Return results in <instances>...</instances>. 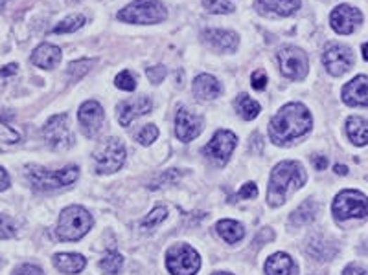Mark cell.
<instances>
[{"mask_svg": "<svg viewBox=\"0 0 368 275\" xmlns=\"http://www.w3.org/2000/svg\"><path fill=\"white\" fill-rule=\"evenodd\" d=\"M311 127H313V118L310 110L302 103H287L271 119L269 136L277 145H287L293 140L310 133Z\"/></svg>", "mask_w": 368, "mask_h": 275, "instance_id": "6da1fadb", "label": "cell"}, {"mask_svg": "<svg viewBox=\"0 0 368 275\" xmlns=\"http://www.w3.org/2000/svg\"><path fill=\"white\" fill-rule=\"evenodd\" d=\"M306 171L298 161L287 160L278 163L269 178L267 204L271 208H280L287 200V196L306 184Z\"/></svg>", "mask_w": 368, "mask_h": 275, "instance_id": "7a4b0ae2", "label": "cell"}, {"mask_svg": "<svg viewBox=\"0 0 368 275\" xmlns=\"http://www.w3.org/2000/svg\"><path fill=\"white\" fill-rule=\"evenodd\" d=\"M80 176V167L67 166L58 171H48L39 166L26 167V178L37 191H52L59 187H67L77 180Z\"/></svg>", "mask_w": 368, "mask_h": 275, "instance_id": "3957f363", "label": "cell"}, {"mask_svg": "<svg viewBox=\"0 0 368 275\" xmlns=\"http://www.w3.org/2000/svg\"><path fill=\"white\" fill-rule=\"evenodd\" d=\"M92 228V217L82 206H70L59 215L58 222V239L63 242H74L80 241L91 232Z\"/></svg>", "mask_w": 368, "mask_h": 275, "instance_id": "277c9868", "label": "cell"}, {"mask_svg": "<svg viewBox=\"0 0 368 275\" xmlns=\"http://www.w3.org/2000/svg\"><path fill=\"white\" fill-rule=\"evenodd\" d=\"M166 17V6L158 0H134L118 11V19L129 24H158Z\"/></svg>", "mask_w": 368, "mask_h": 275, "instance_id": "5b68a950", "label": "cell"}, {"mask_svg": "<svg viewBox=\"0 0 368 275\" xmlns=\"http://www.w3.org/2000/svg\"><path fill=\"white\" fill-rule=\"evenodd\" d=\"M335 220L345 222L350 218H364L368 217V199L355 189L341 191L335 196L334 206H331Z\"/></svg>", "mask_w": 368, "mask_h": 275, "instance_id": "8992f818", "label": "cell"}, {"mask_svg": "<svg viewBox=\"0 0 368 275\" xmlns=\"http://www.w3.org/2000/svg\"><path fill=\"white\" fill-rule=\"evenodd\" d=\"M125 147L118 138H107L96 147L94 163L100 175H113L124 166Z\"/></svg>", "mask_w": 368, "mask_h": 275, "instance_id": "52a82bcc", "label": "cell"}, {"mask_svg": "<svg viewBox=\"0 0 368 275\" xmlns=\"http://www.w3.org/2000/svg\"><path fill=\"white\" fill-rule=\"evenodd\" d=\"M166 268L172 275H196L201 268V257L188 244H177L167 250Z\"/></svg>", "mask_w": 368, "mask_h": 275, "instance_id": "ba28073f", "label": "cell"}, {"mask_svg": "<svg viewBox=\"0 0 368 275\" xmlns=\"http://www.w3.org/2000/svg\"><path fill=\"white\" fill-rule=\"evenodd\" d=\"M278 62H280V72L287 79H304L307 76V70H310L306 52L297 46L282 48L278 52Z\"/></svg>", "mask_w": 368, "mask_h": 275, "instance_id": "9c48e42d", "label": "cell"}, {"mask_svg": "<svg viewBox=\"0 0 368 275\" xmlns=\"http://www.w3.org/2000/svg\"><path fill=\"white\" fill-rule=\"evenodd\" d=\"M43 138L48 143V147H52L53 151H67L74 143V136L68 127L67 114H59L50 118L43 127Z\"/></svg>", "mask_w": 368, "mask_h": 275, "instance_id": "30bf717a", "label": "cell"}, {"mask_svg": "<svg viewBox=\"0 0 368 275\" xmlns=\"http://www.w3.org/2000/svg\"><path fill=\"white\" fill-rule=\"evenodd\" d=\"M322 65L330 76H345L346 72L354 67V53L348 46H343L339 43H328L322 53Z\"/></svg>", "mask_w": 368, "mask_h": 275, "instance_id": "8fae6325", "label": "cell"}, {"mask_svg": "<svg viewBox=\"0 0 368 275\" xmlns=\"http://www.w3.org/2000/svg\"><path fill=\"white\" fill-rule=\"evenodd\" d=\"M236 145H238V138H236L234 133H230V130H217L210 142L206 143L203 152H205V156L208 160H212L215 166L221 167L230 160Z\"/></svg>", "mask_w": 368, "mask_h": 275, "instance_id": "7c38bea8", "label": "cell"}, {"mask_svg": "<svg viewBox=\"0 0 368 275\" xmlns=\"http://www.w3.org/2000/svg\"><path fill=\"white\" fill-rule=\"evenodd\" d=\"M363 22V13L350 4L337 6L330 15V24L334 32L339 35H350L357 29L359 24Z\"/></svg>", "mask_w": 368, "mask_h": 275, "instance_id": "4fadbf2b", "label": "cell"}, {"mask_svg": "<svg viewBox=\"0 0 368 275\" xmlns=\"http://www.w3.org/2000/svg\"><path fill=\"white\" fill-rule=\"evenodd\" d=\"M103 119H106V112L101 109V105L94 100L85 101L77 110V121L82 125V130L87 138H92L100 133V128L103 127Z\"/></svg>", "mask_w": 368, "mask_h": 275, "instance_id": "5bb4252c", "label": "cell"}, {"mask_svg": "<svg viewBox=\"0 0 368 275\" xmlns=\"http://www.w3.org/2000/svg\"><path fill=\"white\" fill-rule=\"evenodd\" d=\"M203 133V118L191 114L188 109H179L175 116V134L182 143H190Z\"/></svg>", "mask_w": 368, "mask_h": 275, "instance_id": "9a60e30c", "label": "cell"}, {"mask_svg": "<svg viewBox=\"0 0 368 275\" xmlns=\"http://www.w3.org/2000/svg\"><path fill=\"white\" fill-rule=\"evenodd\" d=\"M153 109V103L146 95H139V98H131L127 101H122L118 105V121L122 127H129L134 119L140 116L148 114Z\"/></svg>", "mask_w": 368, "mask_h": 275, "instance_id": "2e32d148", "label": "cell"}, {"mask_svg": "<svg viewBox=\"0 0 368 275\" xmlns=\"http://www.w3.org/2000/svg\"><path fill=\"white\" fill-rule=\"evenodd\" d=\"M343 101L348 107H368V77L357 76L343 86Z\"/></svg>", "mask_w": 368, "mask_h": 275, "instance_id": "e0dca14e", "label": "cell"}, {"mask_svg": "<svg viewBox=\"0 0 368 275\" xmlns=\"http://www.w3.org/2000/svg\"><path fill=\"white\" fill-rule=\"evenodd\" d=\"M203 41H205L208 46H212L217 52H236V48L239 44V37L234 32H229V29H205L203 32Z\"/></svg>", "mask_w": 368, "mask_h": 275, "instance_id": "ac0fdd59", "label": "cell"}, {"mask_svg": "<svg viewBox=\"0 0 368 275\" xmlns=\"http://www.w3.org/2000/svg\"><path fill=\"white\" fill-rule=\"evenodd\" d=\"M63 53L56 44L50 43H43L39 44L37 48L32 53V65H35L37 68H43V70H52L61 62Z\"/></svg>", "mask_w": 368, "mask_h": 275, "instance_id": "d6986e66", "label": "cell"}, {"mask_svg": "<svg viewBox=\"0 0 368 275\" xmlns=\"http://www.w3.org/2000/svg\"><path fill=\"white\" fill-rule=\"evenodd\" d=\"M191 88H193L196 98H199V100L203 101H212L221 94V83L215 79L214 76H208V74L197 76L196 79H193Z\"/></svg>", "mask_w": 368, "mask_h": 275, "instance_id": "ffe728a7", "label": "cell"}, {"mask_svg": "<svg viewBox=\"0 0 368 275\" xmlns=\"http://www.w3.org/2000/svg\"><path fill=\"white\" fill-rule=\"evenodd\" d=\"M53 264L63 274L74 275L80 274L85 268L87 261L85 257L80 255V253H58V255H53Z\"/></svg>", "mask_w": 368, "mask_h": 275, "instance_id": "44dd1931", "label": "cell"}, {"mask_svg": "<svg viewBox=\"0 0 368 275\" xmlns=\"http://www.w3.org/2000/svg\"><path fill=\"white\" fill-rule=\"evenodd\" d=\"M346 134H348L350 142L363 147L368 143V119L361 118V116H352L346 121Z\"/></svg>", "mask_w": 368, "mask_h": 275, "instance_id": "7402d4cb", "label": "cell"}, {"mask_svg": "<svg viewBox=\"0 0 368 275\" xmlns=\"http://www.w3.org/2000/svg\"><path fill=\"white\" fill-rule=\"evenodd\" d=\"M307 253L317 261H330L331 257L337 253V246L328 239L313 237L307 244Z\"/></svg>", "mask_w": 368, "mask_h": 275, "instance_id": "603a6c76", "label": "cell"}, {"mask_svg": "<svg viewBox=\"0 0 368 275\" xmlns=\"http://www.w3.org/2000/svg\"><path fill=\"white\" fill-rule=\"evenodd\" d=\"M265 274L267 275H291L293 259L287 253L277 252L269 257L265 262Z\"/></svg>", "mask_w": 368, "mask_h": 275, "instance_id": "cb8c5ba5", "label": "cell"}, {"mask_svg": "<svg viewBox=\"0 0 368 275\" xmlns=\"http://www.w3.org/2000/svg\"><path fill=\"white\" fill-rule=\"evenodd\" d=\"M265 11L277 13L280 17H289L300 8V0H258Z\"/></svg>", "mask_w": 368, "mask_h": 275, "instance_id": "d4e9b609", "label": "cell"}, {"mask_svg": "<svg viewBox=\"0 0 368 275\" xmlns=\"http://www.w3.org/2000/svg\"><path fill=\"white\" fill-rule=\"evenodd\" d=\"M215 232L221 239H225L229 244H234V242L241 241L245 235V228L236 220H220L217 226H215Z\"/></svg>", "mask_w": 368, "mask_h": 275, "instance_id": "484cf974", "label": "cell"}, {"mask_svg": "<svg viewBox=\"0 0 368 275\" xmlns=\"http://www.w3.org/2000/svg\"><path fill=\"white\" fill-rule=\"evenodd\" d=\"M319 213V204L315 200H306L297 211H293L291 224L293 226H306V224L313 222Z\"/></svg>", "mask_w": 368, "mask_h": 275, "instance_id": "4316f807", "label": "cell"}, {"mask_svg": "<svg viewBox=\"0 0 368 275\" xmlns=\"http://www.w3.org/2000/svg\"><path fill=\"white\" fill-rule=\"evenodd\" d=\"M236 110L238 114L245 119V121H250V119L258 118L260 114V105L247 94H239L236 98Z\"/></svg>", "mask_w": 368, "mask_h": 275, "instance_id": "83f0119b", "label": "cell"}, {"mask_svg": "<svg viewBox=\"0 0 368 275\" xmlns=\"http://www.w3.org/2000/svg\"><path fill=\"white\" fill-rule=\"evenodd\" d=\"M85 22L87 19L83 15H70V17L61 20V22L52 29V34H74L77 29H82L83 26H85Z\"/></svg>", "mask_w": 368, "mask_h": 275, "instance_id": "f1b7e54d", "label": "cell"}, {"mask_svg": "<svg viewBox=\"0 0 368 275\" xmlns=\"http://www.w3.org/2000/svg\"><path fill=\"white\" fill-rule=\"evenodd\" d=\"M122 264H124V257L120 255L118 252H109L100 261V270L103 271V274L116 275L122 270Z\"/></svg>", "mask_w": 368, "mask_h": 275, "instance_id": "f546056e", "label": "cell"}, {"mask_svg": "<svg viewBox=\"0 0 368 275\" xmlns=\"http://www.w3.org/2000/svg\"><path fill=\"white\" fill-rule=\"evenodd\" d=\"M96 59H82V61H74L68 67V77H70V81H80L82 77H85L89 72H91V68L94 67Z\"/></svg>", "mask_w": 368, "mask_h": 275, "instance_id": "4dcf8cb0", "label": "cell"}, {"mask_svg": "<svg viewBox=\"0 0 368 275\" xmlns=\"http://www.w3.org/2000/svg\"><path fill=\"white\" fill-rule=\"evenodd\" d=\"M166 217H167V208H164V206H157L151 213L144 217L140 226H142L144 229H153L157 228L158 224H163L164 220H166Z\"/></svg>", "mask_w": 368, "mask_h": 275, "instance_id": "1f68e13d", "label": "cell"}, {"mask_svg": "<svg viewBox=\"0 0 368 275\" xmlns=\"http://www.w3.org/2000/svg\"><path fill=\"white\" fill-rule=\"evenodd\" d=\"M203 6H205L206 11L215 15H225L234 11V4L230 0H203Z\"/></svg>", "mask_w": 368, "mask_h": 275, "instance_id": "d6a6232c", "label": "cell"}, {"mask_svg": "<svg viewBox=\"0 0 368 275\" xmlns=\"http://www.w3.org/2000/svg\"><path fill=\"white\" fill-rule=\"evenodd\" d=\"M115 85L118 86L120 90L133 92L134 88H137V81H134L133 74H131L129 70H124V72H120L118 76H116Z\"/></svg>", "mask_w": 368, "mask_h": 275, "instance_id": "836d02e7", "label": "cell"}, {"mask_svg": "<svg viewBox=\"0 0 368 275\" xmlns=\"http://www.w3.org/2000/svg\"><path fill=\"white\" fill-rule=\"evenodd\" d=\"M17 235V226L11 220L8 215L0 213V239L6 241V239H13Z\"/></svg>", "mask_w": 368, "mask_h": 275, "instance_id": "e575fe53", "label": "cell"}, {"mask_svg": "<svg viewBox=\"0 0 368 275\" xmlns=\"http://www.w3.org/2000/svg\"><path fill=\"white\" fill-rule=\"evenodd\" d=\"M157 138H158V128L155 127V125H146V127L137 134V142H139L140 145H151Z\"/></svg>", "mask_w": 368, "mask_h": 275, "instance_id": "d590c367", "label": "cell"}, {"mask_svg": "<svg viewBox=\"0 0 368 275\" xmlns=\"http://www.w3.org/2000/svg\"><path fill=\"white\" fill-rule=\"evenodd\" d=\"M146 74H148L149 81H151L153 85H158V83H163V79L166 77V67H163V65H155V67L148 68Z\"/></svg>", "mask_w": 368, "mask_h": 275, "instance_id": "8d00e7d4", "label": "cell"}, {"mask_svg": "<svg viewBox=\"0 0 368 275\" xmlns=\"http://www.w3.org/2000/svg\"><path fill=\"white\" fill-rule=\"evenodd\" d=\"M250 83H253L254 90H263V88L267 86V76H265V72H263V70L254 72Z\"/></svg>", "mask_w": 368, "mask_h": 275, "instance_id": "74e56055", "label": "cell"}, {"mask_svg": "<svg viewBox=\"0 0 368 275\" xmlns=\"http://www.w3.org/2000/svg\"><path fill=\"white\" fill-rule=\"evenodd\" d=\"M13 275H44V271L35 264H20Z\"/></svg>", "mask_w": 368, "mask_h": 275, "instance_id": "f35d334b", "label": "cell"}, {"mask_svg": "<svg viewBox=\"0 0 368 275\" xmlns=\"http://www.w3.org/2000/svg\"><path fill=\"white\" fill-rule=\"evenodd\" d=\"M256 195H258V187H256L254 182H247V184L239 189V196H241V199H253V196Z\"/></svg>", "mask_w": 368, "mask_h": 275, "instance_id": "ab89813d", "label": "cell"}, {"mask_svg": "<svg viewBox=\"0 0 368 275\" xmlns=\"http://www.w3.org/2000/svg\"><path fill=\"white\" fill-rule=\"evenodd\" d=\"M343 275H367V270L359 264H348L345 271H343Z\"/></svg>", "mask_w": 368, "mask_h": 275, "instance_id": "60d3db41", "label": "cell"}, {"mask_svg": "<svg viewBox=\"0 0 368 275\" xmlns=\"http://www.w3.org/2000/svg\"><path fill=\"white\" fill-rule=\"evenodd\" d=\"M10 176H8V173H6L4 167H0V191H6L8 187H10Z\"/></svg>", "mask_w": 368, "mask_h": 275, "instance_id": "b9f144b4", "label": "cell"}, {"mask_svg": "<svg viewBox=\"0 0 368 275\" xmlns=\"http://www.w3.org/2000/svg\"><path fill=\"white\" fill-rule=\"evenodd\" d=\"M17 72H19V67L15 62H11V65H8V67L0 70V77H10L13 74H17Z\"/></svg>", "mask_w": 368, "mask_h": 275, "instance_id": "7bdbcfd3", "label": "cell"}, {"mask_svg": "<svg viewBox=\"0 0 368 275\" xmlns=\"http://www.w3.org/2000/svg\"><path fill=\"white\" fill-rule=\"evenodd\" d=\"M313 163L317 166V169H326L328 167V160L324 156H315L313 158Z\"/></svg>", "mask_w": 368, "mask_h": 275, "instance_id": "ee69618b", "label": "cell"}, {"mask_svg": "<svg viewBox=\"0 0 368 275\" xmlns=\"http://www.w3.org/2000/svg\"><path fill=\"white\" fill-rule=\"evenodd\" d=\"M335 173H337V175H346V173H348V169H346L345 166L337 163V166H335Z\"/></svg>", "mask_w": 368, "mask_h": 275, "instance_id": "f6af8a7d", "label": "cell"}, {"mask_svg": "<svg viewBox=\"0 0 368 275\" xmlns=\"http://www.w3.org/2000/svg\"><path fill=\"white\" fill-rule=\"evenodd\" d=\"M363 59L364 61H368V43L363 44Z\"/></svg>", "mask_w": 368, "mask_h": 275, "instance_id": "bcb514c9", "label": "cell"}, {"mask_svg": "<svg viewBox=\"0 0 368 275\" xmlns=\"http://www.w3.org/2000/svg\"><path fill=\"white\" fill-rule=\"evenodd\" d=\"M6 2H8V0H0V11L4 10V4H6Z\"/></svg>", "mask_w": 368, "mask_h": 275, "instance_id": "7dc6e473", "label": "cell"}, {"mask_svg": "<svg viewBox=\"0 0 368 275\" xmlns=\"http://www.w3.org/2000/svg\"><path fill=\"white\" fill-rule=\"evenodd\" d=\"M214 275H232V274H225V271H217V274H214Z\"/></svg>", "mask_w": 368, "mask_h": 275, "instance_id": "c3c4849f", "label": "cell"}]
</instances>
